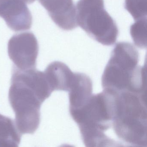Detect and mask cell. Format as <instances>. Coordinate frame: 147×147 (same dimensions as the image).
I'll return each instance as SVG.
<instances>
[{
  "label": "cell",
  "mask_w": 147,
  "mask_h": 147,
  "mask_svg": "<svg viewBox=\"0 0 147 147\" xmlns=\"http://www.w3.org/2000/svg\"><path fill=\"white\" fill-rule=\"evenodd\" d=\"M7 49L9 57L17 68H36L39 46L33 33L27 32L13 35L8 42Z\"/></svg>",
  "instance_id": "6"
},
{
  "label": "cell",
  "mask_w": 147,
  "mask_h": 147,
  "mask_svg": "<svg viewBox=\"0 0 147 147\" xmlns=\"http://www.w3.org/2000/svg\"><path fill=\"white\" fill-rule=\"evenodd\" d=\"M146 95L127 90L116 95L112 127L119 139L130 146H147Z\"/></svg>",
  "instance_id": "4"
},
{
  "label": "cell",
  "mask_w": 147,
  "mask_h": 147,
  "mask_svg": "<svg viewBox=\"0 0 147 147\" xmlns=\"http://www.w3.org/2000/svg\"><path fill=\"white\" fill-rule=\"evenodd\" d=\"M138 62L139 53L133 45L117 43L102 75L104 90L119 93L142 89L146 81V67L138 66Z\"/></svg>",
  "instance_id": "3"
},
{
  "label": "cell",
  "mask_w": 147,
  "mask_h": 147,
  "mask_svg": "<svg viewBox=\"0 0 147 147\" xmlns=\"http://www.w3.org/2000/svg\"><path fill=\"white\" fill-rule=\"evenodd\" d=\"M116 94L114 92L104 90L92 94L82 107L69 111L70 116L79 126L86 147L115 146L117 144L105 133L112 126Z\"/></svg>",
  "instance_id": "2"
},
{
  "label": "cell",
  "mask_w": 147,
  "mask_h": 147,
  "mask_svg": "<svg viewBox=\"0 0 147 147\" xmlns=\"http://www.w3.org/2000/svg\"><path fill=\"white\" fill-rule=\"evenodd\" d=\"M0 17L13 31L30 30L32 18L24 0H0Z\"/></svg>",
  "instance_id": "7"
},
{
  "label": "cell",
  "mask_w": 147,
  "mask_h": 147,
  "mask_svg": "<svg viewBox=\"0 0 147 147\" xmlns=\"http://www.w3.org/2000/svg\"><path fill=\"white\" fill-rule=\"evenodd\" d=\"M9 91L10 105L20 133L33 134L40 123V108L53 92L44 72L36 68L20 70L13 66Z\"/></svg>",
  "instance_id": "1"
},
{
  "label": "cell",
  "mask_w": 147,
  "mask_h": 147,
  "mask_svg": "<svg viewBox=\"0 0 147 147\" xmlns=\"http://www.w3.org/2000/svg\"><path fill=\"white\" fill-rule=\"evenodd\" d=\"M36 0H24L26 3H27L28 4H30L31 3H33Z\"/></svg>",
  "instance_id": "14"
},
{
  "label": "cell",
  "mask_w": 147,
  "mask_h": 147,
  "mask_svg": "<svg viewBox=\"0 0 147 147\" xmlns=\"http://www.w3.org/2000/svg\"><path fill=\"white\" fill-rule=\"evenodd\" d=\"M147 0H125V8L134 20L147 18Z\"/></svg>",
  "instance_id": "13"
},
{
  "label": "cell",
  "mask_w": 147,
  "mask_h": 147,
  "mask_svg": "<svg viewBox=\"0 0 147 147\" xmlns=\"http://www.w3.org/2000/svg\"><path fill=\"white\" fill-rule=\"evenodd\" d=\"M53 22L62 30H72L78 26L73 0H38Z\"/></svg>",
  "instance_id": "8"
},
{
  "label": "cell",
  "mask_w": 147,
  "mask_h": 147,
  "mask_svg": "<svg viewBox=\"0 0 147 147\" xmlns=\"http://www.w3.org/2000/svg\"><path fill=\"white\" fill-rule=\"evenodd\" d=\"M131 26L130 32L136 46L141 49L147 47V18L135 20Z\"/></svg>",
  "instance_id": "12"
},
{
  "label": "cell",
  "mask_w": 147,
  "mask_h": 147,
  "mask_svg": "<svg viewBox=\"0 0 147 147\" xmlns=\"http://www.w3.org/2000/svg\"><path fill=\"white\" fill-rule=\"evenodd\" d=\"M68 92L69 111L82 107L92 94L91 78L83 73H75Z\"/></svg>",
  "instance_id": "9"
},
{
  "label": "cell",
  "mask_w": 147,
  "mask_h": 147,
  "mask_svg": "<svg viewBox=\"0 0 147 147\" xmlns=\"http://www.w3.org/2000/svg\"><path fill=\"white\" fill-rule=\"evenodd\" d=\"M44 72L53 91H69L74 73L65 63L53 62L48 65Z\"/></svg>",
  "instance_id": "10"
},
{
  "label": "cell",
  "mask_w": 147,
  "mask_h": 147,
  "mask_svg": "<svg viewBox=\"0 0 147 147\" xmlns=\"http://www.w3.org/2000/svg\"><path fill=\"white\" fill-rule=\"evenodd\" d=\"M76 9L77 24L90 37L106 46L115 43L118 29L105 9L104 0H79Z\"/></svg>",
  "instance_id": "5"
},
{
  "label": "cell",
  "mask_w": 147,
  "mask_h": 147,
  "mask_svg": "<svg viewBox=\"0 0 147 147\" xmlns=\"http://www.w3.org/2000/svg\"><path fill=\"white\" fill-rule=\"evenodd\" d=\"M22 135L15 120L0 114V147H18Z\"/></svg>",
  "instance_id": "11"
}]
</instances>
